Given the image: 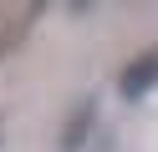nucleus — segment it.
Here are the masks:
<instances>
[{
    "label": "nucleus",
    "mask_w": 158,
    "mask_h": 152,
    "mask_svg": "<svg viewBox=\"0 0 158 152\" xmlns=\"http://www.w3.org/2000/svg\"><path fill=\"white\" fill-rule=\"evenodd\" d=\"M153 81H158V51H148V56H138L133 66L123 71V96H143Z\"/></svg>",
    "instance_id": "f257e3e1"
}]
</instances>
